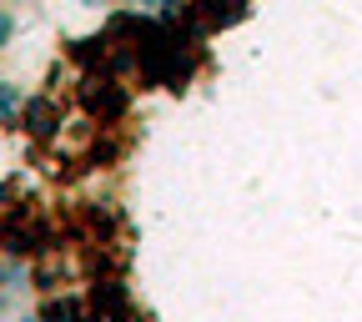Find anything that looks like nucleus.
Listing matches in <instances>:
<instances>
[{
    "label": "nucleus",
    "instance_id": "f257e3e1",
    "mask_svg": "<svg viewBox=\"0 0 362 322\" xmlns=\"http://www.w3.org/2000/svg\"><path fill=\"white\" fill-rule=\"evenodd\" d=\"M81 101L90 106V116L96 121H116V116H126V106H131V96H126V86L106 71V76H86L81 81Z\"/></svg>",
    "mask_w": 362,
    "mask_h": 322
},
{
    "label": "nucleus",
    "instance_id": "f03ea898",
    "mask_svg": "<svg viewBox=\"0 0 362 322\" xmlns=\"http://www.w3.org/2000/svg\"><path fill=\"white\" fill-rule=\"evenodd\" d=\"M21 131L30 142H51L61 131V106L51 96H25V111H21Z\"/></svg>",
    "mask_w": 362,
    "mask_h": 322
},
{
    "label": "nucleus",
    "instance_id": "7ed1b4c3",
    "mask_svg": "<svg viewBox=\"0 0 362 322\" xmlns=\"http://www.w3.org/2000/svg\"><path fill=\"white\" fill-rule=\"evenodd\" d=\"M21 111H25V91L11 76H0V126H16Z\"/></svg>",
    "mask_w": 362,
    "mask_h": 322
},
{
    "label": "nucleus",
    "instance_id": "20e7f679",
    "mask_svg": "<svg viewBox=\"0 0 362 322\" xmlns=\"http://www.w3.org/2000/svg\"><path fill=\"white\" fill-rule=\"evenodd\" d=\"M30 267L25 262H0V292H25Z\"/></svg>",
    "mask_w": 362,
    "mask_h": 322
},
{
    "label": "nucleus",
    "instance_id": "39448f33",
    "mask_svg": "<svg viewBox=\"0 0 362 322\" xmlns=\"http://www.w3.org/2000/svg\"><path fill=\"white\" fill-rule=\"evenodd\" d=\"M16 30H21V16H16L11 6H0V51H11V40H16Z\"/></svg>",
    "mask_w": 362,
    "mask_h": 322
},
{
    "label": "nucleus",
    "instance_id": "423d86ee",
    "mask_svg": "<svg viewBox=\"0 0 362 322\" xmlns=\"http://www.w3.org/2000/svg\"><path fill=\"white\" fill-rule=\"evenodd\" d=\"M16 322H40V312H25V317H16Z\"/></svg>",
    "mask_w": 362,
    "mask_h": 322
},
{
    "label": "nucleus",
    "instance_id": "0eeeda50",
    "mask_svg": "<svg viewBox=\"0 0 362 322\" xmlns=\"http://www.w3.org/2000/svg\"><path fill=\"white\" fill-rule=\"evenodd\" d=\"M0 322H6V292H0Z\"/></svg>",
    "mask_w": 362,
    "mask_h": 322
}]
</instances>
